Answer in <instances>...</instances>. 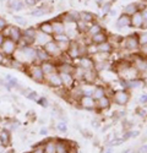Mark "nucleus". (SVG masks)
<instances>
[{"mask_svg": "<svg viewBox=\"0 0 147 153\" xmlns=\"http://www.w3.org/2000/svg\"><path fill=\"white\" fill-rule=\"evenodd\" d=\"M130 17H131V27H135V28H141L142 27V15H141V11L135 12V14L131 15Z\"/></svg>", "mask_w": 147, "mask_h": 153, "instance_id": "nucleus-22", "label": "nucleus"}, {"mask_svg": "<svg viewBox=\"0 0 147 153\" xmlns=\"http://www.w3.org/2000/svg\"><path fill=\"white\" fill-rule=\"evenodd\" d=\"M53 25V33L54 34H61V33H65V23L61 19H55L52 21ZM53 34V36H54Z\"/></svg>", "mask_w": 147, "mask_h": 153, "instance_id": "nucleus-15", "label": "nucleus"}, {"mask_svg": "<svg viewBox=\"0 0 147 153\" xmlns=\"http://www.w3.org/2000/svg\"><path fill=\"white\" fill-rule=\"evenodd\" d=\"M137 113L140 114V115H146V111H145L143 109H141V108H139V109H137Z\"/></svg>", "mask_w": 147, "mask_h": 153, "instance_id": "nucleus-54", "label": "nucleus"}, {"mask_svg": "<svg viewBox=\"0 0 147 153\" xmlns=\"http://www.w3.org/2000/svg\"><path fill=\"white\" fill-rule=\"evenodd\" d=\"M75 27H76L77 32L86 33V32H87V30H88V27H90V25H88L87 22L82 21V20H77V21L75 22Z\"/></svg>", "mask_w": 147, "mask_h": 153, "instance_id": "nucleus-29", "label": "nucleus"}, {"mask_svg": "<svg viewBox=\"0 0 147 153\" xmlns=\"http://www.w3.org/2000/svg\"><path fill=\"white\" fill-rule=\"evenodd\" d=\"M103 31V28H102V26L99 23H96V22H93V23H91L90 25V27H88V30H87V33L88 36H90V38L92 37V36H94V34H97V33H99V32H102Z\"/></svg>", "mask_w": 147, "mask_h": 153, "instance_id": "nucleus-26", "label": "nucleus"}, {"mask_svg": "<svg viewBox=\"0 0 147 153\" xmlns=\"http://www.w3.org/2000/svg\"><path fill=\"white\" fill-rule=\"evenodd\" d=\"M96 77H97L96 70H88V71H85V74H83V81L88 82V83L93 82L96 80Z\"/></svg>", "mask_w": 147, "mask_h": 153, "instance_id": "nucleus-30", "label": "nucleus"}, {"mask_svg": "<svg viewBox=\"0 0 147 153\" xmlns=\"http://www.w3.org/2000/svg\"><path fill=\"white\" fill-rule=\"evenodd\" d=\"M24 9V3L21 1V0H19L17 4H16V7H15V11H22Z\"/></svg>", "mask_w": 147, "mask_h": 153, "instance_id": "nucleus-45", "label": "nucleus"}, {"mask_svg": "<svg viewBox=\"0 0 147 153\" xmlns=\"http://www.w3.org/2000/svg\"><path fill=\"white\" fill-rule=\"evenodd\" d=\"M17 1H19V0H6V7L10 11H15V7H16Z\"/></svg>", "mask_w": 147, "mask_h": 153, "instance_id": "nucleus-39", "label": "nucleus"}, {"mask_svg": "<svg viewBox=\"0 0 147 153\" xmlns=\"http://www.w3.org/2000/svg\"><path fill=\"white\" fill-rule=\"evenodd\" d=\"M38 103L42 105V107H44V108H47L48 107V99L45 98V97H41V98H38Z\"/></svg>", "mask_w": 147, "mask_h": 153, "instance_id": "nucleus-44", "label": "nucleus"}, {"mask_svg": "<svg viewBox=\"0 0 147 153\" xmlns=\"http://www.w3.org/2000/svg\"><path fill=\"white\" fill-rule=\"evenodd\" d=\"M128 87L129 88H141V87H143V80L139 79V77L128 80Z\"/></svg>", "mask_w": 147, "mask_h": 153, "instance_id": "nucleus-32", "label": "nucleus"}, {"mask_svg": "<svg viewBox=\"0 0 147 153\" xmlns=\"http://www.w3.org/2000/svg\"><path fill=\"white\" fill-rule=\"evenodd\" d=\"M26 71H27L28 76H30V77H31L34 82H38V83H43V82H44L45 75L43 74L39 64H37V62L30 64V66H27Z\"/></svg>", "mask_w": 147, "mask_h": 153, "instance_id": "nucleus-1", "label": "nucleus"}, {"mask_svg": "<svg viewBox=\"0 0 147 153\" xmlns=\"http://www.w3.org/2000/svg\"><path fill=\"white\" fill-rule=\"evenodd\" d=\"M79 103L83 109H88L92 110L96 108V99L93 97H87V96H82L79 99Z\"/></svg>", "mask_w": 147, "mask_h": 153, "instance_id": "nucleus-10", "label": "nucleus"}, {"mask_svg": "<svg viewBox=\"0 0 147 153\" xmlns=\"http://www.w3.org/2000/svg\"><path fill=\"white\" fill-rule=\"evenodd\" d=\"M26 98L30 99V100H34V102H37V100H38V93L34 92V91H30V92L27 93Z\"/></svg>", "mask_w": 147, "mask_h": 153, "instance_id": "nucleus-41", "label": "nucleus"}, {"mask_svg": "<svg viewBox=\"0 0 147 153\" xmlns=\"http://www.w3.org/2000/svg\"><path fill=\"white\" fill-rule=\"evenodd\" d=\"M141 15H142V28H147V7L141 10Z\"/></svg>", "mask_w": 147, "mask_h": 153, "instance_id": "nucleus-40", "label": "nucleus"}, {"mask_svg": "<svg viewBox=\"0 0 147 153\" xmlns=\"http://www.w3.org/2000/svg\"><path fill=\"white\" fill-rule=\"evenodd\" d=\"M139 152H140V153H146V152H147V145L141 146V147H140V149H139Z\"/></svg>", "mask_w": 147, "mask_h": 153, "instance_id": "nucleus-50", "label": "nucleus"}, {"mask_svg": "<svg viewBox=\"0 0 147 153\" xmlns=\"http://www.w3.org/2000/svg\"><path fill=\"white\" fill-rule=\"evenodd\" d=\"M142 80H143V87H146V88H147V77H143Z\"/></svg>", "mask_w": 147, "mask_h": 153, "instance_id": "nucleus-56", "label": "nucleus"}, {"mask_svg": "<svg viewBox=\"0 0 147 153\" xmlns=\"http://www.w3.org/2000/svg\"><path fill=\"white\" fill-rule=\"evenodd\" d=\"M97 3H98V4H101V3H102V0H97Z\"/></svg>", "mask_w": 147, "mask_h": 153, "instance_id": "nucleus-60", "label": "nucleus"}, {"mask_svg": "<svg viewBox=\"0 0 147 153\" xmlns=\"http://www.w3.org/2000/svg\"><path fill=\"white\" fill-rule=\"evenodd\" d=\"M130 135H131V137H137V136L140 135V131H137V130H135V131H130Z\"/></svg>", "mask_w": 147, "mask_h": 153, "instance_id": "nucleus-51", "label": "nucleus"}, {"mask_svg": "<svg viewBox=\"0 0 147 153\" xmlns=\"http://www.w3.org/2000/svg\"><path fill=\"white\" fill-rule=\"evenodd\" d=\"M139 103L140 104H146L147 103V94H141L139 97Z\"/></svg>", "mask_w": 147, "mask_h": 153, "instance_id": "nucleus-48", "label": "nucleus"}, {"mask_svg": "<svg viewBox=\"0 0 147 153\" xmlns=\"http://www.w3.org/2000/svg\"><path fill=\"white\" fill-rule=\"evenodd\" d=\"M105 153H113V151L112 149H107V152Z\"/></svg>", "mask_w": 147, "mask_h": 153, "instance_id": "nucleus-59", "label": "nucleus"}, {"mask_svg": "<svg viewBox=\"0 0 147 153\" xmlns=\"http://www.w3.org/2000/svg\"><path fill=\"white\" fill-rule=\"evenodd\" d=\"M31 153H44V147L43 146H36Z\"/></svg>", "mask_w": 147, "mask_h": 153, "instance_id": "nucleus-46", "label": "nucleus"}, {"mask_svg": "<svg viewBox=\"0 0 147 153\" xmlns=\"http://www.w3.org/2000/svg\"><path fill=\"white\" fill-rule=\"evenodd\" d=\"M52 39H53V36H48V34H45V33H43V32L37 31L34 43L38 44L39 47H43V45H45L48 42H50Z\"/></svg>", "mask_w": 147, "mask_h": 153, "instance_id": "nucleus-13", "label": "nucleus"}, {"mask_svg": "<svg viewBox=\"0 0 147 153\" xmlns=\"http://www.w3.org/2000/svg\"><path fill=\"white\" fill-rule=\"evenodd\" d=\"M7 21H6V19H4V17H1L0 16V32H3L6 27H7Z\"/></svg>", "mask_w": 147, "mask_h": 153, "instance_id": "nucleus-42", "label": "nucleus"}, {"mask_svg": "<svg viewBox=\"0 0 147 153\" xmlns=\"http://www.w3.org/2000/svg\"><path fill=\"white\" fill-rule=\"evenodd\" d=\"M77 66H80L85 71L94 70V59H92L90 55L80 56L79 58V61H77Z\"/></svg>", "mask_w": 147, "mask_h": 153, "instance_id": "nucleus-8", "label": "nucleus"}, {"mask_svg": "<svg viewBox=\"0 0 147 153\" xmlns=\"http://www.w3.org/2000/svg\"><path fill=\"white\" fill-rule=\"evenodd\" d=\"M141 52L143 55H147V44L146 45H141Z\"/></svg>", "mask_w": 147, "mask_h": 153, "instance_id": "nucleus-52", "label": "nucleus"}, {"mask_svg": "<svg viewBox=\"0 0 147 153\" xmlns=\"http://www.w3.org/2000/svg\"><path fill=\"white\" fill-rule=\"evenodd\" d=\"M58 72H65V74H74L75 70V65H72L69 61H61L60 64L56 65Z\"/></svg>", "mask_w": 147, "mask_h": 153, "instance_id": "nucleus-17", "label": "nucleus"}, {"mask_svg": "<svg viewBox=\"0 0 147 153\" xmlns=\"http://www.w3.org/2000/svg\"><path fill=\"white\" fill-rule=\"evenodd\" d=\"M36 55H37V61L39 64L43 61H48V60H52V58L49 56V54L44 50L43 47H37L36 48Z\"/></svg>", "mask_w": 147, "mask_h": 153, "instance_id": "nucleus-18", "label": "nucleus"}, {"mask_svg": "<svg viewBox=\"0 0 147 153\" xmlns=\"http://www.w3.org/2000/svg\"><path fill=\"white\" fill-rule=\"evenodd\" d=\"M113 100H114V103H117L119 105H125L130 100V94L126 90L115 91V92H113Z\"/></svg>", "mask_w": 147, "mask_h": 153, "instance_id": "nucleus-7", "label": "nucleus"}, {"mask_svg": "<svg viewBox=\"0 0 147 153\" xmlns=\"http://www.w3.org/2000/svg\"><path fill=\"white\" fill-rule=\"evenodd\" d=\"M39 65H41V69H42V71H43V74H44L45 76H47V75H50V74H53V72H55V71H58L56 64H54L52 60L43 61V62L39 64Z\"/></svg>", "mask_w": 147, "mask_h": 153, "instance_id": "nucleus-12", "label": "nucleus"}, {"mask_svg": "<svg viewBox=\"0 0 147 153\" xmlns=\"http://www.w3.org/2000/svg\"><path fill=\"white\" fill-rule=\"evenodd\" d=\"M56 130L59 132H66L68 131V125H66V121H60L56 124Z\"/></svg>", "mask_w": 147, "mask_h": 153, "instance_id": "nucleus-37", "label": "nucleus"}, {"mask_svg": "<svg viewBox=\"0 0 147 153\" xmlns=\"http://www.w3.org/2000/svg\"><path fill=\"white\" fill-rule=\"evenodd\" d=\"M5 38H6V37H5L4 34H3V32H0V47H1V44L4 43V41H5Z\"/></svg>", "mask_w": 147, "mask_h": 153, "instance_id": "nucleus-53", "label": "nucleus"}, {"mask_svg": "<svg viewBox=\"0 0 147 153\" xmlns=\"http://www.w3.org/2000/svg\"><path fill=\"white\" fill-rule=\"evenodd\" d=\"M117 27L118 28H125V27H131V17L126 14H121L119 19L117 20Z\"/></svg>", "mask_w": 147, "mask_h": 153, "instance_id": "nucleus-16", "label": "nucleus"}, {"mask_svg": "<svg viewBox=\"0 0 147 153\" xmlns=\"http://www.w3.org/2000/svg\"><path fill=\"white\" fill-rule=\"evenodd\" d=\"M44 82L49 87H53V88H55V90H60V88H63V83H61V79H60V75H59L58 71H55V72H53L50 75H47Z\"/></svg>", "mask_w": 147, "mask_h": 153, "instance_id": "nucleus-5", "label": "nucleus"}, {"mask_svg": "<svg viewBox=\"0 0 147 153\" xmlns=\"http://www.w3.org/2000/svg\"><path fill=\"white\" fill-rule=\"evenodd\" d=\"M80 20L87 22V23H93L96 20V15H93L92 12H88V11H81L80 12Z\"/></svg>", "mask_w": 147, "mask_h": 153, "instance_id": "nucleus-27", "label": "nucleus"}, {"mask_svg": "<svg viewBox=\"0 0 147 153\" xmlns=\"http://www.w3.org/2000/svg\"><path fill=\"white\" fill-rule=\"evenodd\" d=\"M66 54L72 60L79 59L80 58V43L75 42V41H71V43H70V45L66 50Z\"/></svg>", "mask_w": 147, "mask_h": 153, "instance_id": "nucleus-9", "label": "nucleus"}, {"mask_svg": "<svg viewBox=\"0 0 147 153\" xmlns=\"http://www.w3.org/2000/svg\"><path fill=\"white\" fill-rule=\"evenodd\" d=\"M38 30L39 32H43L48 36H53V25H52V21H45V22H42L39 23V26H38Z\"/></svg>", "mask_w": 147, "mask_h": 153, "instance_id": "nucleus-21", "label": "nucleus"}, {"mask_svg": "<svg viewBox=\"0 0 147 153\" xmlns=\"http://www.w3.org/2000/svg\"><path fill=\"white\" fill-rule=\"evenodd\" d=\"M107 41H108V34L104 31H102V32H99V33H97V34L91 37V43L96 44V45L101 44V43H104Z\"/></svg>", "mask_w": 147, "mask_h": 153, "instance_id": "nucleus-20", "label": "nucleus"}, {"mask_svg": "<svg viewBox=\"0 0 147 153\" xmlns=\"http://www.w3.org/2000/svg\"><path fill=\"white\" fill-rule=\"evenodd\" d=\"M48 134V130L47 129H42L41 130V135H47Z\"/></svg>", "mask_w": 147, "mask_h": 153, "instance_id": "nucleus-55", "label": "nucleus"}, {"mask_svg": "<svg viewBox=\"0 0 147 153\" xmlns=\"http://www.w3.org/2000/svg\"><path fill=\"white\" fill-rule=\"evenodd\" d=\"M43 48H44L45 52L49 54V56H50V58H60L61 55L64 54V53L59 49L58 43H56L55 41H53V39H52L50 42H48L45 45H43Z\"/></svg>", "mask_w": 147, "mask_h": 153, "instance_id": "nucleus-6", "label": "nucleus"}, {"mask_svg": "<svg viewBox=\"0 0 147 153\" xmlns=\"http://www.w3.org/2000/svg\"><path fill=\"white\" fill-rule=\"evenodd\" d=\"M122 153H132V151H131V149H125Z\"/></svg>", "mask_w": 147, "mask_h": 153, "instance_id": "nucleus-58", "label": "nucleus"}, {"mask_svg": "<svg viewBox=\"0 0 147 153\" xmlns=\"http://www.w3.org/2000/svg\"><path fill=\"white\" fill-rule=\"evenodd\" d=\"M139 36V42H140V47L141 45H146L147 44V31H143L141 32Z\"/></svg>", "mask_w": 147, "mask_h": 153, "instance_id": "nucleus-36", "label": "nucleus"}, {"mask_svg": "<svg viewBox=\"0 0 147 153\" xmlns=\"http://www.w3.org/2000/svg\"><path fill=\"white\" fill-rule=\"evenodd\" d=\"M37 30L36 27H27L22 31V36L23 37H27V38H31V39H36V34H37Z\"/></svg>", "mask_w": 147, "mask_h": 153, "instance_id": "nucleus-31", "label": "nucleus"}, {"mask_svg": "<svg viewBox=\"0 0 147 153\" xmlns=\"http://www.w3.org/2000/svg\"><path fill=\"white\" fill-rule=\"evenodd\" d=\"M37 1H42V0H37Z\"/></svg>", "mask_w": 147, "mask_h": 153, "instance_id": "nucleus-61", "label": "nucleus"}, {"mask_svg": "<svg viewBox=\"0 0 147 153\" xmlns=\"http://www.w3.org/2000/svg\"><path fill=\"white\" fill-rule=\"evenodd\" d=\"M23 3H24V5H27V6H34V5H37V0H23Z\"/></svg>", "mask_w": 147, "mask_h": 153, "instance_id": "nucleus-47", "label": "nucleus"}, {"mask_svg": "<svg viewBox=\"0 0 147 153\" xmlns=\"http://www.w3.org/2000/svg\"><path fill=\"white\" fill-rule=\"evenodd\" d=\"M110 9H112V3H104L102 5V11L104 12V14H108V12L110 11Z\"/></svg>", "mask_w": 147, "mask_h": 153, "instance_id": "nucleus-43", "label": "nucleus"}, {"mask_svg": "<svg viewBox=\"0 0 147 153\" xmlns=\"http://www.w3.org/2000/svg\"><path fill=\"white\" fill-rule=\"evenodd\" d=\"M112 104V99H110L108 96H103L102 98L96 100V107H98L99 109H108Z\"/></svg>", "mask_w": 147, "mask_h": 153, "instance_id": "nucleus-23", "label": "nucleus"}, {"mask_svg": "<svg viewBox=\"0 0 147 153\" xmlns=\"http://www.w3.org/2000/svg\"><path fill=\"white\" fill-rule=\"evenodd\" d=\"M60 79H61V83H63V87L65 88H72L74 83H75V79H74L72 74H65V72H59Z\"/></svg>", "mask_w": 147, "mask_h": 153, "instance_id": "nucleus-11", "label": "nucleus"}, {"mask_svg": "<svg viewBox=\"0 0 147 153\" xmlns=\"http://www.w3.org/2000/svg\"><path fill=\"white\" fill-rule=\"evenodd\" d=\"M17 43L14 42L12 39H10V38H5L4 43L1 44V47H0V50L9 58H12V55L15 54V52L17 50Z\"/></svg>", "mask_w": 147, "mask_h": 153, "instance_id": "nucleus-3", "label": "nucleus"}, {"mask_svg": "<svg viewBox=\"0 0 147 153\" xmlns=\"http://www.w3.org/2000/svg\"><path fill=\"white\" fill-rule=\"evenodd\" d=\"M43 147H44V153H56L55 151V140L49 138L47 141L43 142Z\"/></svg>", "mask_w": 147, "mask_h": 153, "instance_id": "nucleus-25", "label": "nucleus"}, {"mask_svg": "<svg viewBox=\"0 0 147 153\" xmlns=\"http://www.w3.org/2000/svg\"><path fill=\"white\" fill-rule=\"evenodd\" d=\"M5 81L11 86V88L15 87V88H17V90H21V86L19 85V81H17L15 77H12L11 75H6V76H5Z\"/></svg>", "mask_w": 147, "mask_h": 153, "instance_id": "nucleus-34", "label": "nucleus"}, {"mask_svg": "<svg viewBox=\"0 0 147 153\" xmlns=\"http://www.w3.org/2000/svg\"><path fill=\"white\" fill-rule=\"evenodd\" d=\"M121 45L124 47V49H126V50H136V49H139L140 48L139 36L136 33L128 36L125 39L121 42Z\"/></svg>", "mask_w": 147, "mask_h": 153, "instance_id": "nucleus-4", "label": "nucleus"}, {"mask_svg": "<svg viewBox=\"0 0 147 153\" xmlns=\"http://www.w3.org/2000/svg\"><path fill=\"white\" fill-rule=\"evenodd\" d=\"M71 146H69V142L64 140H55V151L56 153H69Z\"/></svg>", "mask_w": 147, "mask_h": 153, "instance_id": "nucleus-19", "label": "nucleus"}, {"mask_svg": "<svg viewBox=\"0 0 147 153\" xmlns=\"http://www.w3.org/2000/svg\"><path fill=\"white\" fill-rule=\"evenodd\" d=\"M112 50H113V44L110 43L109 41H107L104 43H101V44L97 45V52L98 53L109 54V53H112Z\"/></svg>", "mask_w": 147, "mask_h": 153, "instance_id": "nucleus-24", "label": "nucleus"}, {"mask_svg": "<svg viewBox=\"0 0 147 153\" xmlns=\"http://www.w3.org/2000/svg\"><path fill=\"white\" fill-rule=\"evenodd\" d=\"M11 143V134L7 129H0V145L3 147H9Z\"/></svg>", "mask_w": 147, "mask_h": 153, "instance_id": "nucleus-14", "label": "nucleus"}, {"mask_svg": "<svg viewBox=\"0 0 147 153\" xmlns=\"http://www.w3.org/2000/svg\"><path fill=\"white\" fill-rule=\"evenodd\" d=\"M137 11H140V7H139V4H136V3L128 4V5L124 7V14H126V15H129V16L134 15L135 12H137Z\"/></svg>", "mask_w": 147, "mask_h": 153, "instance_id": "nucleus-28", "label": "nucleus"}, {"mask_svg": "<svg viewBox=\"0 0 147 153\" xmlns=\"http://www.w3.org/2000/svg\"><path fill=\"white\" fill-rule=\"evenodd\" d=\"M50 11V10H47V7H44V6H39V7H37V9H34L31 14L33 15V16H37V17H39V16H44L45 14H48V12Z\"/></svg>", "mask_w": 147, "mask_h": 153, "instance_id": "nucleus-35", "label": "nucleus"}, {"mask_svg": "<svg viewBox=\"0 0 147 153\" xmlns=\"http://www.w3.org/2000/svg\"><path fill=\"white\" fill-rule=\"evenodd\" d=\"M3 34L6 38H10L14 42L19 43L20 39L22 38V30L19 26H11V25H7V27L3 31Z\"/></svg>", "mask_w": 147, "mask_h": 153, "instance_id": "nucleus-2", "label": "nucleus"}, {"mask_svg": "<svg viewBox=\"0 0 147 153\" xmlns=\"http://www.w3.org/2000/svg\"><path fill=\"white\" fill-rule=\"evenodd\" d=\"M14 21L19 25V26H26V25H27V21L24 20V17H22V16L15 15V16H14Z\"/></svg>", "mask_w": 147, "mask_h": 153, "instance_id": "nucleus-38", "label": "nucleus"}, {"mask_svg": "<svg viewBox=\"0 0 147 153\" xmlns=\"http://www.w3.org/2000/svg\"><path fill=\"white\" fill-rule=\"evenodd\" d=\"M5 152V147H3L1 145H0V153H4Z\"/></svg>", "mask_w": 147, "mask_h": 153, "instance_id": "nucleus-57", "label": "nucleus"}, {"mask_svg": "<svg viewBox=\"0 0 147 153\" xmlns=\"http://www.w3.org/2000/svg\"><path fill=\"white\" fill-rule=\"evenodd\" d=\"M103 96H107V94H105V88H104V87H101V86H97L94 90H93V94H92V97L97 100V99L102 98Z\"/></svg>", "mask_w": 147, "mask_h": 153, "instance_id": "nucleus-33", "label": "nucleus"}, {"mask_svg": "<svg viewBox=\"0 0 147 153\" xmlns=\"http://www.w3.org/2000/svg\"><path fill=\"white\" fill-rule=\"evenodd\" d=\"M5 59H6V55L0 50V65H3V62L5 61Z\"/></svg>", "mask_w": 147, "mask_h": 153, "instance_id": "nucleus-49", "label": "nucleus"}]
</instances>
